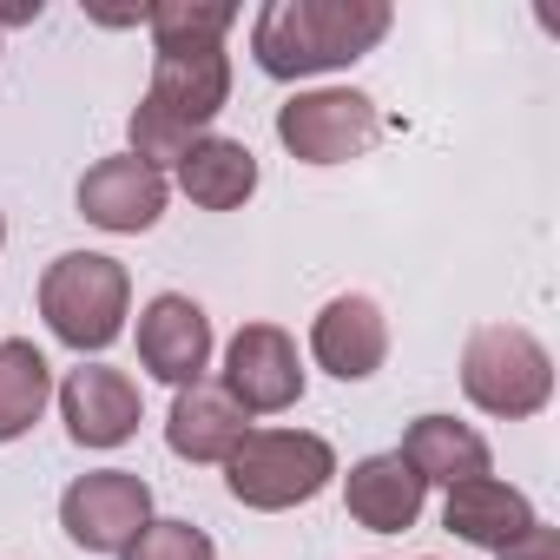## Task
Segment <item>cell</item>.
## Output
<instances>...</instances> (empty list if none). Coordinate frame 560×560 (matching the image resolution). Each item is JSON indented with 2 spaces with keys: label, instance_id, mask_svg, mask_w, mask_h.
Listing matches in <instances>:
<instances>
[{
  "label": "cell",
  "instance_id": "1",
  "mask_svg": "<svg viewBox=\"0 0 560 560\" xmlns=\"http://www.w3.org/2000/svg\"><path fill=\"white\" fill-rule=\"evenodd\" d=\"M389 21V0H264L250 21V60L270 80H317L376 54Z\"/></svg>",
  "mask_w": 560,
  "mask_h": 560
},
{
  "label": "cell",
  "instance_id": "2",
  "mask_svg": "<svg viewBox=\"0 0 560 560\" xmlns=\"http://www.w3.org/2000/svg\"><path fill=\"white\" fill-rule=\"evenodd\" d=\"M224 100H231V54L224 47L152 54V86H145V100L126 119L132 159H145L152 172L159 165H178L211 132V119L224 113Z\"/></svg>",
  "mask_w": 560,
  "mask_h": 560
},
{
  "label": "cell",
  "instance_id": "3",
  "mask_svg": "<svg viewBox=\"0 0 560 560\" xmlns=\"http://www.w3.org/2000/svg\"><path fill=\"white\" fill-rule=\"evenodd\" d=\"M40 317L47 330L80 350V357H100L126 337V317H132V277L119 257L106 250H67L40 270Z\"/></svg>",
  "mask_w": 560,
  "mask_h": 560
},
{
  "label": "cell",
  "instance_id": "4",
  "mask_svg": "<svg viewBox=\"0 0 560 560\" xmlns=\"http://www.w3.org/2000/svg\"><path fill=\"white\" fill-rule=\"evenodd\" d=\"M330 481H337V448L311 429H250L224 462V488L250 514H291L317 501Z\"/></svg>",
  "mask_w": 560,
  "mask_h": 560
},
{
  "label": "cell",
  "instance_id": "5",
  "mask_svg": "<svg viewBox=\"0 0 560 560\" xmlns=\"http://www.w3.org/2000/svg\"><path fill=\"white\" fill-rule=\"evenodd\" d=\"M462 396L481 416L527 422L553 402V357L521 324H475L462 343Z\"/></svg>",
  "mask_w": 560,
  "mask_h": 560
},
{
  "label": "cell",
  "instance_id": "6",
  "mask_svg": "<svg viewBox=\"0 0 560 560\" xmlns=\"http://www.w3.org/2000/svg\"><path fill=\"white\" fill-rule=\"evenodd\" d=\"M277 139L298 165H350L363 152H376L383 139V113L370 93L357 86H317L277 106Z\"/></svg>",
  "mask_w": 560,
  "mask_h": 560
},
{
  "label": "cell",
  "instance_id": "7",
  "mask_svg": "<svg viewBox=\"0 0 560 560\" xmlns=\"http://www.w3.org/2000/svg\"><path fill=\"white\" fill-rule=\"evenodd\" d=\"M152 521V488L132 468H93L60 494V527L80 553H126Z\"/></svg>",
  "mask_w": 560,
  "mask_h": 560
},
{
  "label": "cell",
  "instance_id": "8",
  "mask_svg": "<svg viewBox=\"0 0 560 560\" xmlns=\"http://www.w3.org/2000/svg\"><path fill=\"white\" fill-rule=\"evenodd\" d=\"M218 389L244 409V416H284L304 402V357L291 343V330L277 324H244L224 343V376Z\"/></svg>",
  "mask_w": 560,
  "mask_h": 560
},
{
  "label": "cell",
  "instance_id": "9",
  "mask_svg": "<svg viewBox=\"0 0 560 560\" xmlns=\"http://www.w3.org/2000/svg\"><path fill=\"white\" fill-rule=\"evenodd\" d=\"M165 198H172L165 172H152L132 152H113V159L86 165V178H80V218L100 224V231H119V237L152 231L165 218Z\"/></svg>",
  "mask_w": 560,
  "mask_h": 560
},
{
  "label": "cell",
  "instance_id": "10",
  "mask_svg": "<svg viewBox=\"0 0 560 560\" xmlns=\"http://www.w3.org/2000/svg\"><path fill=\"white\" fill-rule=\"evenodd\" d=\"M311 357L337 383H370L389 363V317H383V304L363 298V291L330 298L317 311V324H311Z\"/></svg>",
  "mask_w": 560,
  "mask_h": 560
},
{
  "label": "cell",
  "instance_id": "11",
  "mask_svg": "<svg viewBox=\"0 0 560 560\" xmlns=\"http://www.w3.org/2000/svg\"><path fill=\"white\" fill-rule=\"evenodd\" d=\"M139 363L145 376L185 389L211 370V317L205 304H191L185 291H159L145 311H139Z\"/></svg>",
  "mask_w": 560,
  "mask_h": 560
},
{
  "label": "cell",
  "instance_id": "12",
  "mask_svg": "<svg viewBox=\"0 0 560 560\" xmlns=\"http://www.w3.org/2000/svg\"><path fill=\"white\" fill-rule=\"evenodd\" d=\"M60 416H67V435L80 448H119L139 435V383L113 363H80L67 383H60Z\"/></svg>",
  "mask_w": 560,
  "mask_h": 560
},
{
  "label": "cell",
  "instance_id": "13",
  "mask_svg": "<svg viewBox=\"0 0 560 560\" xmlns=\"http://www.w3.org/2000/svg\"><path fill=\"white\" fill-rule=\"evenodd\" d=\"M250 435V416L211 383V376H198V383H185V389H172V416H165V448L178 455V462H231V448Z\"/></svg>",
  "mask_w": 560,
  "mask_h": 560
},
{
  "label": "cell",
  "instance_id": "14",
  "mask_svg": "<svg viewBox=\"0 0 560 560\" xmlns=\"http://www.w3.org/2000/svg\"><path fill=\"white\" fill-rule=\"evenodd\" d=\"M422 501H429V488L416 481V468L389 448V455H363V462H350V475H343V508H350V521L357 527H370V534H402V527H416L422 521Z\"/></svg>",
  "mask_w": 560,
  "mask_h": 560
},
{
  "label": "cell",
  "instance_id": "15",
  "mask_svg": "<svg viewBox=\"0 0 560 560\" xmlns=\"http://www.w3.org/2000/svg\"><path fill=\"white\" fill-rule=\"evenodd\" d=\"M534 521H540L534 501H527L521 488L494 481V475H475V481L448 488V501H442V527H448L455 540H468V547H488V553L514 547Z\"/></svg>",
  "mask_w": 560,
  "mask_h": 560
},
{
  "label": "cell",
  "instance_id": "16",
  "mask_svg": "<svg viewBox=\"0 0 560 560\" xmlns=\"http://www.w3.org/2000/svg\"><path fill=\"white\" fill-rule=\"evenodd\" d=\"M396 455L416 468L422 488H462V481H475V475L494 468L488 442H481L468 422H455V416H416V422L402 429V448H396Z\"/></svg>",
  "mask_w": 560,
  "mask_h": 560
},
{
  "label": "cell",
  "instance_id": "17",
  "mask_svg": "<svg viewBox=\"0 0 560 560\" xmlns=\"http://www.w3.org/2000/svg\"><path fill=\"white\" fill-rule=\"evenodd\" d=\"M178 191H185L198 211H237V205L257 191V152H250L244 139L205 132V139L178 159Z\"/></svg>",
  "mask_w": 560,
  "mask_h": 560
},
{
  "label": "cell",
  "instance_id": "18",
  "mask_svg": "<svg viewBox=\"0 0 560 560\" xmlns=\"http://www.w3.org/2000/svg\"><path fill=\"white\" fill-rule=\"evenodd\" d=\"M54 402V363L27 337H0V442H21Z\"/></svg>",
  "mask_w": 560,
  "mask_h": 560
},
{
  "label": "cell",
  "instance_id": "19",
  "mask_svg": "<svg viewBox=\"0 0 560 560\" xmlns=\"http://www.w3.org/2000/svg\"><path fill=\"white\" fill-rule=\"evenodd\" d=\"M145 27L159 54H198V47H224L237 8L231 0H159V8H145Z\"/></svg>",
  "mask_w": 560,
  "mask_h": 560
},
{
  "label": "cell",
  "instance_id": "20",
  "mask_svg": "<svg viewBox=\"0 0 560 560\" xmlns=\"http://www.w3.org/2000/svg\"><path fill=\"white\" fill-rule=\"evenodd\" d=\"M119 560H218V547H211V534L191 527V521H145L139 540H132Z\"/></svg>",
  "mask_w": 560,
  "mask_h": 560
},
{
  "label": "cell",
  "instance_id": "21",
  "mask_svg": "<svg viewBox=\"0 0 560 560\" xmlns=\"http://www.w3.org/2000/svg\"><path fill=\"white\" fill-rule=\"evenodd\" d=\"M494 560H560V534H553L547 521H534V527H527L514 547H501Z\"/></svg>",
  "mask_w": 560,
  "mask_h": 560
},
{
  "label": "cell",
  "instance_id": "22",
  "mask_svg": "<svg viewBox=\"0 0 560 560\" xmlns=\"http://www.w3.org/2000/svg\"><path fill=\"white\" fill-rule=\"evenodd\" d=\"M40 21V0H0V27H27Z\"/></svg>",
  "mask_w": 560,
  "mask_h": 560
},
{
  "label": "cell",
  "instance_id": "23",
  "mask_svg": "<svg viewBox=\"0 0 560 560\" xmlns=\"http://www.w3.org/2000/svg\"><path fill=\"white\" fill-rule=\"evenodd\" d=\"M0 244H8V218H0Z\"/></svg>",
  "mask_w": 560,
  "mask_h": 560
}]
</instances>
